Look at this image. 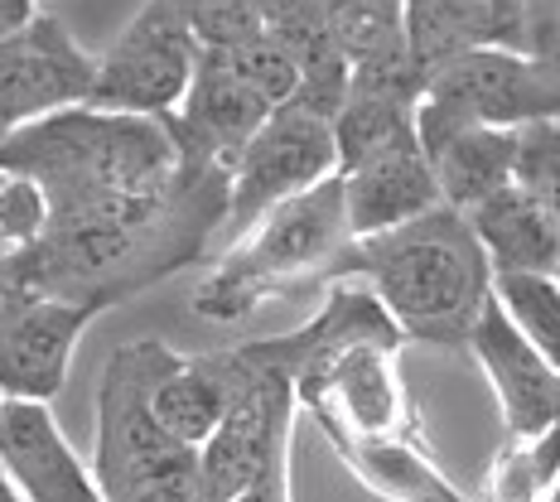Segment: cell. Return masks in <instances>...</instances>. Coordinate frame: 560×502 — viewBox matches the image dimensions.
Wrapping results in <instances>:
<instances>
[{"label": "cell", "mask_w": 560, "mask_h": 502, "mask_svg": "<svg viewBox=\"0 0 560 502\" xmlns=\"http://www.w3.org/2000/svg\"><path fill=\"white\" fill-rule=\"evenodd\" d=\"M232 213V170H189L160 194H112L54 208L30 252L10 256V285L112 310L203 261Z\"/></svg>", "instance_id": "6da1fadb"}, {"label": "cell", "mask_w": 560, "mask_h": 502, "mask_svg": "<svg viewBox=\"0 0 560 502\" xmlns=\"http://www.w3.org/2000/svg\"><path fill=\"white\" fill-rule=\"evenodd\" d=\"M334 280H363L387 305L406 343L454 348L469 343L478 314L493 300V266L469 213L440 203L382 237H363L334 266ZM324 285V290H329Z\"/></svg>", "instance_id": "7a4b0ae2"}, {"label": "cell", "mask_w": 560, "mask_h": 502, "mask_svg": "<svg viewBox=\"0 0 560 502\" xmlns=\"http://www.w3.org/2000/svg\"><path fill=\"white\" fill-rule=\"evenodd\" d=\"M0 170L39 179L54 208L112 194H160L184 174L170 121L97 107H68L0 145Z\"/></svg>", "instance_id": "3957f363"}, {"label": "cell", "mask_w": 560, "mask_h": 502, "mask_svg": "<svg viewBox=\"0 0 560 502\" xmlns=\"http://www.w3.org/2000/svg\"><path fill=\"white\" fill-rule=\"evenodd\" d=\"M343 179H324L310 194L280 203L271 218H261L247 237H237L194 285L189 305L208 324H237L271 295L290 290H324L343 252L353 247Z\"/></svg>", "instance_id": "277c9868"}, {"label": "cell", "mask_w": 560, "mask_h": 502, "mask_svg": "<svg viewBox=\"0 0 560 502\" xmlns=\"http://www.w3.org/2000/svg\"><path fill=\"white\" fill-rule=\"evenodd\" d=\"M174 348L160 338L121 343L97 377L92 474L107 502H208L203 450H189L150 411L160 372Z\"/></svg>", "instance_id": "5b68a950"}, {"label": "cell", "mask_w": 560, "mask_h": 502, "mask_svg": "<svg viewBox=\"0 0 560 502\" xmlns=\"http://www.w3.org/2000/svg\"><path fill=\"white\" fill-rule=\"evenodd\" d=\"M198 63H203V44L184 25L179 10L170 0H145L97 58V87L88 107L170 121L189 97Z\"/></svg>", "instance_id": "8992f818"}, {"label": "cell", "mask_w": 560, "mask_h": 502, "mask_svg": "<svg viewBox=\"0 0 560 502\" xmlns=\"http://www.w3.org/2000/svg\"><path fill=\"white\" fill-rule=\"evenodd\" d=\"M338 174V136L334 121L314 116L305 107H276L271 121L252 136V145L232 165V213L228 232L247 237V232L271 218L280 203L310 194L314 184Z\"/></svg>", "instance_id": "52a82bcc"}, {"label": "cell", "mask_w": 560, "mask_h": 502, "mask_svg": "<svg viewBox=\"0 0 560 502\" xmlns=\"http://www.w3.org/2000/svg\"><path fill=\"white\" fill-rule=\"evenodd\" d=\"M546 92L536 83L527 54L517 49H474L445 63L425 83L420 97V145L464 131V126H503L522 131L532 121H546Z\"/></svg>", "instance_id": "ba28073f"}, {"label": "cell", "mask_w": 560, "mask_h": 502, "mask_svg": "<svg viewBox=\"0 0 560 502\" xmlns=\"http://www.w3.org/2000/svg\"><path fill=\"white\" fill-rule=\"evenodd\" d=\"M92 87L97 58L54 15H39L30 30L0 39V145L54 112L88 107Z\"/></svg>", "instance_id": "9c48e42d"}, {"label": "cell", "mask_w": 560, "mask_h": 502, "mask_svg": "<svg viewBox=\"0 0 560 502\" xmlns=\"http://www.w3.org/2000/svg\"><path fill=\"white\" fill-rule=\"evenodd\" d=\"M97 314V305H73V300L10 285L0 295V396L5 401H54Z\"/></svg>", "instance_id": "30bf717a"}, {"label": "cell", "mask_w": 560, "mask_h": 502, "mask_svg": "<svg viewBox=\"0 0 560 502\" xmlns=\"http://www.w3.org/2000/svg\"><path fill=\"white\" fill-rule=\"evenodd\" d=\"M396 353L401 348L392 343L343 348L295 387L300 411H310L314 425H343L358 435H416V411L396 372Z\"/></svg>", "instance_id": "8fae6325"}, {"label": "cell", "mask_w": 560, "mask_h": 502, "mask_svg": "<svg viewBox=\"0 0 560 502\" xmlns=\"http://www.w3.org/2000/svg\"><path fill=\"white\" fill-rule=\"evenodd\" d=\"M353 343H392L406 348V334L396 329V319L387 314L372 285L363 280H334L324 290V305L310 314V324H300L295 334H276V338H252L237 343L242 358L290 377V387H300L305 377H314L329 358H338Z\"/></svg>", "instance_id": "7c38bea8"}, {"label": "cell", "mask_w": 560, "mask_h": 502, "mask_svg": "<svg viewBox=\"0 0 560 502\" xmlns=\"http://www.w3.org/2000/svg\"><path fill=\"white\" fill-rule=\"evenodd\" d=\"M271 102L256 92L223 54L203 49L189 97L170 116V131L179 140V155L189 170H232L252 136L271 121Z\"/></svg>", "instance_id": "4fadbf2b"}, {"label": "cell", "mask_w": 560, "mask_h": 502, "mask_svg": "<svg viewBox=\"0 0 560 502\" xmlns=\"http://www.w3.org/2000/svg\"><path fill=\"white\" fill-rule=\"evenodd\" d=\"M469 353L498 392L508 440H532L560 425V367L536 343H527V334L508 319L498 300H488V310L478 314Z\"/></svg>", "instance_id": "5bb4252c"}, {"label": "cell", "mask_w": 560, "mask_h": 502, "mask_svg": "<svg viewBox=\"0 0 560 502\" xmlns=\"http://www.w3.org/2000/svg\"><path fill=\"white\" fill-rule=\"evenodd\" d=\"M0 469L25 502H107L49 401H0Z\"/></svg>", "instance_id": "9a60e30c"}, {"label": "cell", "mask_w": 560, "mask_h": 502, "mask_svg": "<svg viewBox=\"0 0 560 502\" xmlns=\"http://www.w3.org/2000/svg\"><path fill=\"white\" fill-rule=\"evenodd\" d=\"M338 179H343L348 223H353L358 242L382 237L392 227H406L411 218H425L445 203L420 136L396 140L387 150H372V155L353 160V165L338 170Z\"/></svg>", "instance_id": "2e32d148"}, {"label": "cell", "mask_w": 560, "mask_h": 502, "mask_svg": "<svg viewBox=\"0 0 560 502\" xmlns=\"http://www.w3.org/2000/svg\"><path fill=\"white\" fill-rule=\"evenodd\" d=\"M406 30L430 83L474 49H527V0H406Z\"/></svg>", "instance_id": "e0dca14e"}, {"label": "cell", "mask_w": 560, "mask_h": 502, "mask_svg": "<svg viewBox=\"0 0 560 502\" xmlns=\"http://www.w3.org/2000/svg\"><path fill=\"white\" fill-rule=\"evenodd\" d=\"M319 435L353 469L358 483L387 502H474L450 474H440L416 435H358L343 425H319Z\"/></svg>", "instance_id": "ac0fdd59"}, {"label": "cell", "mask_w": 560, "mask_h": 502, "mask_svg": "<svg viewBox=\"0 0 560 502\" xmlns=\"http://www.w3.org/2000/svg\"><path fill=\"white\" fill-rule=\"evenodd\" d=\"M488 252L493 276H556L560 271V218H551L527 189H503L469 213Z\"/></svg>", "instance_id": "d6986e66"}, {"label": "cell", "mask_w": 560, "mask_h": 502, "mask_svg": "<svg viewBox=\"0 0 560 502\" xmlns=\"http://www.w3.org/2000/svg\"><path fill=\"white\" fill-rule=\"evenodd\" d=\"M425 155L440 179V198L459 213H474L478 203L517 184V131L503 126H464L430 140Z\"/></svg>", "instance_id": "ffe728a7"}, {"label": "cell", "mask_w": 560, "mask_h": 502, "mask_svg": "<svg viewBox=\"0 0 560 502\" xmlns=\"http://www.w3.org/2000/svg\"><path fill=\"white\" fill-rule=\"evenodd\" d=\"M314 5L343 44L353 73H420L406 30V0H314Z\"/></svg>", "instance_id": "44dd1931"}, {"label": "cell", "mask_w": 560, "mask_h": 502, "mask_svg": "<svg viewBox=\"0 0 560 502\" xmlns=\"http://www.w3.org/2000/svg\"><path fill=\"white\" fill-rule=\"evenodd\" d=\"M150 411H155V420L179 445L203 450L228 416V382H223V372H218V358L213 353H203V358L174 353L170 367L160 372L155 392H150Z\"/></svg>", "instance_id": "7402d4cb"}, {"label": "cell", "mask_w": 560, "mask_h": 502, "mask_svg": "<svg viewBox=\"0 0 560 502\" xmlns=\"http://www.w3.org/2000/svg\"><path fill=\"white\" fill-rule=\"evenodd\" d=\"M560 483V425L532 440H508L488 469L483 502H546Z\"/></svg>", "instance_id": "603a6c76"}, {"label": "cell", "mask_w": 560, "mask_h": 502, "mask_svg": "<svg viewBox=\"0 0 560 502\" xmlns=\"http://www.w3.org/2000/svg\"><path fill=\"white\" fill-rule=\"evenodd\" d=\"M493 300L560 367V280L556 276H493Z\"/></svg>", "instance_id": "cb8c5ba5"}, {"label": "cell", "mask_w": 560, "mask_h": 502, "mask_svg": "<svg viewBox=\"0 0 560 502\" xmlns=\"http://www.w3.org/2000/svg\"><path fill=\"white\" fill-rule=\"evenodd\" d=\"M54 223V198L39 179L25 174H5L0 179V256H20L49 232Z\"/></svg>", "instance_id": "d4e9b609"}, {"label": "cell", "mask_w": 560, "mask_h": 502, "mask_svg": "<svg viewBox=\"0 0 560 502\" xmlns=\"http://www.w3.org/2000/svg\"><path fill=\"white\" fill-rule=\"evenodd\" d=\"M203 49H237L261 39V0H170Z\"/></svg>", "instance_id": "484cf974"}, {"label": "cell", "mask_w": 560, "mask_h": 502, "mask_svg": "<svg viewBox=\"0 0 560 502\" xmlns=\"http://www.w3.org/2000/svg\"><path fill=\"white\" fill-rule=\"evenodd\" d=\"M517 189H527L551 218H560V121H532L517 131Z\"/></svg>", "instance_id": "4316f807"}, {"label": "cell", "mask_w": 560, "mask_h": 502, "mask_svg": "<svg viewBox=\"0 0 560 502\" xmlns=\"http://www.w3.org/2000/svg\"><path fill=\"white\" fill-rule=\"evenodd\" d=\"M527 63L560 121V0H527Z\"/></svg>", "instance_id": "83f0119b"}, {"label": "cell", "mask_w": 560, "mask_h": 502, "mask_svg": "<svg viewBox=\"0 0 560 502\" xmlns=\"http://www.w3.org/2000/svg\"><path fill=\"white\" fill-rule=\"evenodd\" d=\"M223 502H290V464H276L271 474H261L252 488H242Z\"/></svg>", "instance_id": "f1b7e54d"}, {"label": "cell", "mask_w": 560, "mask_h": 502, "mask_svg": "<svg viewBox=\"0 0 560 502\" xmlns=\"http://www.w3.org/2000/svg\"><path fill=\"white\" fill-rule=\"evenodd\" d=\"M39 20V0H0V39L30 30Z\"/></svg>", "instance_id": "f546056e"}, {"label": "cell", "mask_w": 560, "mask_h": 502, "mask_svg": "<svg viewBox=\"0 0 560 502\" xmlns=\"http://www.w3.org/2000/svg\"><path fill=\"white\" fill-rule=\"evenodd\" d=\"M0 502H25V498H20V488L5 478V469H0Z\"/></svg>", "instance_id": "4dcf8cb0"}, {"label": "cell", "mask_w": 560, "mask_h": 502, "mask_svg": "<svg viewBox=\"0 0 560 502\" xmlns=\"http://www.w3.org/2000/svg\"><path fill=\"white\" fill-rule=\"evenodd\" d=\"M10 290V256H0V295Z\"/></svg>", "instance_id": "1f68e13d"}, {"label": "cell", "mask_w": 560, "mask_h": 502, "mask_svg": "<svg viewBox=\"0 0 560 502\" xmlns=\"http://www.w3.org/2000/svg\"><path fill=\"white\" fill-rule=\"evenodd\" d=\"M546 502H560V483L551 488V493H546Z\"/></svg>", "instance_id": "d6a6232c"}, {"label": "cell", "mask_w": 560, "mask_h": 502, "mask_svg": "<svg viewBox=\"0 0 560 502\" xmlns=\"http://www.w3.org/2000/svg\"><path fill=\"white\" fill-rule=\"evenodd\" d=\"M0 179H5V170H0Z\"/></svg>", "instance_id": "836d02e7"}, {"label": "cell", "mask_w": 560, "mask_h": 502, "mask_svg": "<svg viewBox=\"0 0 560 502\" xmlns=\"http://www.w3.org/2000/svg\"><path fill=\"white\" fill-rule=\"evenodd\" d=\"M556 280H560V271H556Z\"/></svg>", "instance_id": "e575fe53"}]
</instances>
